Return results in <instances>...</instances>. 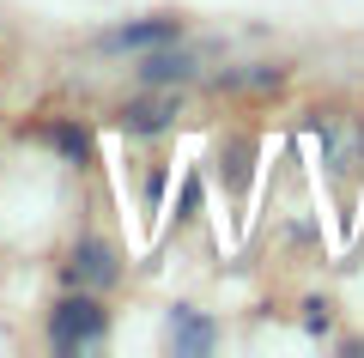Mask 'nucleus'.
Segmentation results:
<instances>
[{
	"label": "nucleus",
	"instance_id": "39448f33",
	"mask_svg": "<svg viewBox=\"0 0 364 358\" xmlns=\"http://www.w3.org/2000/svg\"><path fill=\"white\" fill-rule=\"evenodd\" d=\"M164 340L176 346V352H213L219 346V322H207L195 304H176L164 322Z\"/></svg>",
	"mask_w": 364,
	"mask_h": 358
},
{
	"label": "nucleus",
	"instance_id": "f257e3e1",
	"mask_svg": "<svg viewBox=\"0 0 364 358\" xmlns=\"http://www.w3.org/2000/svg\"><path fill=\"white\" fill-rule=\"evenodd\" d=\"M43 340L55 346V352H97V346L109 340V310H104V292H79V285H67L61 298L49 304V316H43Z\"/></svg>",
	"mask_w": 364,
	"mask_h": 358
},
{
	"label": "nucleus",
	"instance_id": "20e7f679",
	"mask_svg": "<svg viewBox=\"0 0 364 358\" xmlns=\"http://www.w3.org/2000/svg\"><path fill=\"white\" fill-rule=\"evenodd\" d=\"M176 115H182V103L176 98H164V85H158V98H134V103H122V134H134V140H152V134H170L176 128Z\"/></svg>",
	"mask_w": 364,
	"mask_h": 358
},
{
	"label": "nucleus",
	"instance_id": "423d86ee",
	"mask_svg": "<svg viewBox=\"0 0 364 358\" xmlns=\"http://www.w3.org/2000/svg\"><path fill=\"white\" fill-rule=\"evenodd\" d=\"M170 49H176V43H164V49H146V55H140V67H134V73H140V85H146V91L195 79V61H188V55H170Z\"/></svg>",
	"mask_w": 364,
	"mask_h": 358
},
{
	"label": "nucleus",
	"instance_id": "7ed1b4c3",
	"mask_svg": "<svg viewBox=\"0 0 364 358\" xmlns=\"http://www.w3.org/2000/svg\"><path fill=\"white\" fill-rule=\"evenodd\" d=\"M164 43H182V19H134V25H116L104 37L109 55H146V49H164Z\"/></svg>",
	"mask_w": 364,
	"mask_h": 358
},
{
	"label": "nucleus",
	"instance_id": "f03ea898",
	"mask_svg": "<svg viewBox=\"0 0 364 358\" xmlns=\"http://www.w3.org/2000/svg\"><path fill=\"white\" fill-rule=\"evenodd\" d=\"M122 249L109 243V237H73V243H67V261H61V280L67 285H79V292H116L122 285Z\"/></svg>",
	"mask_w": 364,
	"mask_h": 358
},
{
	"label": "nucleus",
	"instance_id": "0eeeda50",
	"mask_svg": "<svg viewBox=\"0 0 364 358\" xmlns=\"http://www.w3.org/2000/svg\"><path fill=\"white\" fill-rule=\"evenodd\" d=\"M55 146H61L67 158H79V152H85V134H79V128H55Z\"/></svg>",
	"mask_w": 364,
	"mask_h": 358
}]
</instances>
